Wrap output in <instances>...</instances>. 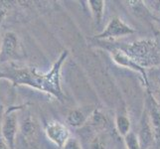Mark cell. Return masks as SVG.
<instances>
[{
    "mask_svg": "<svg viewBox=\"0 0 160 149\" xmlns=\"http://www.w3.org/2000/svg\"><path fill=\"white\" fill-rule=\"evenodd\" d=\"M0 79L10 81L13 86H28L43 92L45 74L40 73L35 68H17L0 72Z\"/></svg>",
    "mask_w": 160,
    "mask_h": 149,
    "instance_id": "6da1fadb",
    "label": "cell"
},
{
    "mask_svg": "<svg viewBox=\"0 0 160 149\" xmlns=\"http://www.w3.org/2000/svg\"><path fill=\"white\" fill-rule=\"evenodd\" d=\"M126 54L141 67L157 63L160 57L159 49L152 41L134 42L129 47V51Z\"/></svg>",
    "mask_w": 160,
    "mask_h": 149,
    "instance_id": "7a4b0ae2",
    "label": "cell"
},
{
    "mask_svg": "<svg viewBox=\"0 0 160 149\" xmlns=\"http://www.w3.org/2000/svg\"><path fill=\"white\" fill-rule=\"evenodd\" d=\"M68 51L65 50L60 55L59 59L55 62L53 67L51 68L50 72H48L45 74V79H44V87H43V92L50 93V95L57 97L60 101H63L64 95L62 92V89H61V68L62 65L65 62V60L68 57Z\"/></svg>",
    "mask_w": 160,
    "mask_h": 149,
    "instance_id": "3957f363",
    "label": "cell"
},
{
    "mask_svg": "<svg viewBox=\"0 0 160 149\" xmlns=\"http://www.w3.org/2000/svg\"><path fill=\"white\" fill-rule=\"evenodd\" d=\"M21 107H10L3 113L2 124H1V136L7 143L10 149H14L16 135L18 131V119L17 112Z\"/></svg>",
    "mask_w": 160,
    "mask_h": 149,
    "instance_id": "277c9868",
    "label": "cell"
},
{
    "mask_svg": "<svg viewBox=\"0 0 160 149\" xmlns=\"http://www.w3.org/2000/svg\"><path fill=\"white\" fill-rule=\"evenodd\" d=\"M134 33L135 30L128 24H125L120 18L112 17L106 26V28L96 37L98 38V39H108V38H118L128 36L134 34Z\"/></svg>",
    "mask_w": 160,
    "mask_h": 149,
    "instance_id": "5b68a950",
    "label": "cell"
},
{
    "mask_svg": "<svg viewBox=\"0 0 160 149\" xmlns=\"http://www.w3.org/2000/svg\"><path fill=\"white\" fill-rule=\"evenodd\" d=\"M45 133L49 140L61 148H63L65 143L71 137L69 129L58 120L48 121L45 126Z\"/></svg>",
    "mask_w": 160,
    "mask_h": 149,
    "instance_id": "8992f818",
    "label": "cell"
},
{
    "mask_svg": "<svg viewBox=\"0 0 160 149\" xmlns=\"http://www.w3.org/2000/svg\"><path fill=\"white\" fill-rule=\"evenodd\" d=\"M18 38L14 32H6L2 37L1 51H0V63H6L12 58L17 50Z\"/></svg>",
    "mask_w": 160,
    "mask_h": 149,
    "instance_id": "52a82bcc",
    "label": "cell"
},
{
    "mask_svg": "<svg viewBox=\"0 0 160 149\" xmlns=\"http://www.w3.org/2000/svg\"><path fill=\"white\" fill-rule=\"evenodd\" d=\"M112 58H113L114 62L118 63L119 66L128 67V68L132 69L133 71H136L138 74H140L141 77L143 78V80H144V82H145V85L148 86V81H147V78H146V73L144 71V68L137 64L131 57H129L128 55L126 54L125 51H122V50H117V51L113 52Z\"/></svg>",
    "mask_w": 160,
    "mask_h": 149,
    "instance_id": "ba28073f",
    "label": "cell"
},
{
    "mask_svg": "<svg viewBox=\"0 0 160 149\" xmlns=\"http://www.w3.org/2000/svg\"><path fill=\"white\" fill-rule=\"evenodd\" d=\"M146 112L153 131L154 140L159 141L160 140V108L157 102L154 101V98L151 96L149 99H148V108Z\"/></svg>",
    "mask_w": 160,
    "mask_h": 149,
    "instance_id": "9c48e42d",
    "label": "cell"
},
{
    "mask_svg": "<svg viewBox=\"0 0 160 149\" xmlns=\"http://www.w3.org/2000/svg\"><path fill=\"white\" fill-rule=\"evenodd\" d=\"M137 136H138L141 149H149L150 144L154 140V136H153L151 125H150V121H149V118H148L147 112H145L141 117L139 133Z\"/></svg>",
    "mask_w": 160,
    "mask_h": 149,
    "instance_id": "30bf717a",
    "label": "cell"
},
{
    "mask_svg": "<svg viewBox=\"0 0 160 149\" xmlns=\"http://www.w3.org/2000/svg\"><path fill=\"white\" fill-rule=\"evenodd\" d=\"M89 113H88L84 108H76L71 110L68 113L66 121L72 127H81L89 118Z\"/></svg>",
    "mask_w": 160,
    "mask_h": 149,
    "instance_id": "8fae6325",
    "label": "cell"
},
{
    "mask_svg": "<svg viewBox=\"0 0 160 149\" xmlns=\"http://www.w3.org/2000/svg\"><path fill=\"white\" fill-rule=\"evenodd\" d=\"M104 4H106V2L102 1V0H90V1H88V5L90 7L92 18L97 25H100L102 22L104 14Z\"/></svg>",
    "mask_w": 160,
    "mask_h": 149,
    "instance_id": "7c38bea8",
    "label": "cell"
},
{
    "mask_svg": "<svg viewBox=\"0 0 160 149\" xmlns=\"http://www.w3.org/2000/svg\"><path fill=\"white\" fill-rule=\"evenodd\" d=\"M115 126L118 133L123 137L130 132V120L125 115H118L115 118Z\"/></svg>",
    "mask_w": 160,
    "mask_h": 149,
    "instance_id": "4fadbf2b",
    "label": "cell"
},
{
    "mask_svg": "<svg viewBox=\"0 0 160 149\" xmlns=\"http://www.w3.org/2000/svg\"><path fill=\"white\" fill-rule=\"evenodd\" d=\"M124 143L128 149H141L138 136L131 131L126 136H124Z\"/></svg>",
    "mask_w": 160,
    "mask_h": 149,
    "instance_id": "5bb4252c",
    "label": "cell"
},
{
    "mask_svg": "<svg viewBox=\"0 0 160 149\" xmlns=\"http://www.w3.org/2000/svg\"><path fill=\"white\" fill-rule=\"evenodd\" d=\"M22 133H23L25 136H30L33 135L36 131V123L33 121V119L31 117H27L23 123H22Z\"/></svg>",
    "mask_w": 160,
    "mask_h": 149,
    "instance_id": "9a60e30c",
    "label": "cell"
},
{
    "mask_svg": "<svg viewBox=\"0 0 160 149\" xmlns=\"http://www.w3.org/2000/svg\"><path fill=\"white\" fill-rule=\"evenodd\" d=\"M91 121H92V123L93 125H96L98 126V127H102V126H104V124H106V117L101 113L98 110H95L92 114H91Z\"/></svg>",
    "mask_w": 160,
    "mask_h": 149,
    "instance_id": "2e32d148",
    "label": "cell"
},
{
    "mask_svg": "<svg viewBox=\"0 0 160 149\" xmlns=\"http://www.w3.org/2000/svg\"><path fill=\"white\" fill-rule=\"evenodd\" d=\"M63 149H82L80 141L75 137H70L63 146Z\"/></svg>",
    "mask_w": 160,
    "mask_h": 149,
    "instance_id": "e0dca14e",
    "label": "cell"
},
{
    "mask_svg": "<svg viewBox=\"0 0 160 149\" xmlns=\"http://www.w3.org/2000/svg\"><path fill=\"white\" fill-rule=\"evenodd\" d=\"M91 149H106V144L102 137L97 136L91 142Z\"/></svg>",
    "mask_w": 160,
    "mask_h": 149,
    "instance_id": "ac0fdd59",
    "label": "cell"
},
{
    "mask_svg": "<svg viewBox=\"0 0 160 149\" xmlns=\"http://www.w3.org/2000/svg\"><path fill=\"white\" fill-rule=\"evenodd\" d=\"M7 14V8L5 6V4L3 2H0V24L4 21L5 17H6Z\"/></svg>",
    "mask_w": 160,
    "mask_h": 149,
    "instance_id": "d6986e66",
    "label": "cell"
},
{
    "mask_svg": "<svg viewBox=\"0 0 160 149\" xmlns=\"http://www.w3.org/2000/svg\"><path fill=\"white\" fill-rule=\"evenodd\" d=\"M0 149H10L9 146L7 145V143L5 142V140L2 137H0Z\"/></svg>",
    "mask_w": 160,
    "mask_h": 149,
    "instance_id": "ffe728a7",
    "label": "cell"
},
{
    "mask_svg": "<svg viewBox=\"0 0 160 149\" xmlns=\"http://www.w3.org/2000/svg\"><path fill=\"white\" fill-rule=\"evenodd\" d=\"M3 108L0 107V135H1V124H2V118H3Z\"/></svg>",
    "mask_w": 160,
    "mask_h": 149,
    "instance_id": "44dd1931",
    "label": "cell"
},
{
    "mask_svg": "<svg viewBox=\"0 0 160 149\" xmlns=\"http://www.w3.org/2000/svg\"><path fill=\"white\" fill-rule=\"evenodd\" d=\"M1 44H2V39H1V36H0V51H1Z\"/></svg>",
    "mask_w": 160,
    "mask_h": 149,
    "instance_id": "7402d4cb",
    "label": "cell"
},
{
    "mask_svg": "<svg viewBox=\"0 0 160 149\" xmlns=\"http://www.w3.org/2000/svg\"><path fill=\"white\" fill-rule=\"evenodd\" d=\"M149 149H151V148H149Z\"/></svg>",
    "mask_w": 160,
    "mask_h": 149,
    "instance_id": "603a6c76",
    "label": "cell"
}]
</instances>
